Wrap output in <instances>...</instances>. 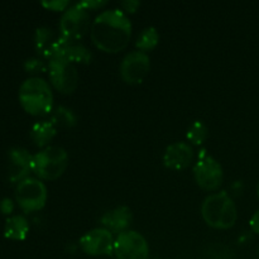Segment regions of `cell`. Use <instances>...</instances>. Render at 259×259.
Instances as JSON below:
<instances>
[{
	"mask_svg": "<svg viewBox=\"0 0 259 259\" xmlns=\"http://www.w3.org/2000/svg\"><path fill=\"white\" fill-rule=\"evenodd\" d=\"M94 45L106 53H118L128 46L132 37V23L120 9L101 12L90 27Z\"/></svg>",
	"mask_w": 259,
	"mask_h": 259,
	"instance_id": "cell-1",
	"label": "cell"
},
{
	"mask_svg": "<svg viewBox=\"0 0 259 259\" xmlns=\"http://www.w3.org/2000/svg\"><path fill=\"white\" fill-rule=\"evenodd\" d=\"M19 103L30 115L42 116L52 113L53 93L50 83L42 77L33 76L23 81L19 88Z\"/></svg>",
	"mask_w": 259,
	"mask_h": 259,
	"instance_id": "cell-2",
	"label": "cell"
},
{
	"mask_svg": "<svg viewBox=\"0 0 259 259\" xmlns=\"http://www.w3.org/2000/svg\"><path fill=\"white\" fill-rule=\"evenodd\" d=\"M201 217L209 227L215 229H229L238 219L235 202L225 191L217 192L204 200Z\"/></svg>",
	"mask_w": 259,
	"mask_h": 259,
	"instance_id": "cell-3",
	"label": "cell"
},
{
	"mask_svg": "<svg viewBox=\"0 0 259 259\" xmlns=\"http://www.w3.org/2000/svg\"><path fill=\"white\" fill-rule=\"evenodd\" d=\"M68 166V154L65 148L50 146L33 156L32 172L39 180L55 181L63 175Z\"/></svg>",
	"mask_w": 259,
	"mask_h": 259,
	"instance_id": "cell-4",
	"label": "cell"
},
{
	"mask_svg": "<svg viewBox=\"0 0 259 259\" xmlns=\"http://www.w3.org/2000/svg\"><path fill=\"white\" fill-rule=\"evenodd\" d=\"M15 201L24 212L39 211L47 202V187L35 177H27L15 187Z\"/></svg>",
	"mask_w": 259,
	"mask_h": 259,
	"instance_id": "cell-5",
	"label": "cell"
},
{
	"mask_svg": "<svg viewBox=\"0 0 259 259\" xmlns=\"http://www.w3.org/2000/svg\"><path fill=\"white\" fill-rule=\"evenodd\" d=\"M90 14L89 10L80 7L78 3L70 5L63 12L60 19V35L66 39L80 40L90 30Z\"/></svg>",
	"mask_w": 259,
	"mask_h": 259,
	"instance_id": "cell-6",
	"label": "cell"
},
{
	"mask_svg": "<svg viewBox=\"0 0 259 259\" xmlns=\"http://www.w3.org/2000/svg\"><path fill=\"white\" fill-rule=\"evenodd\" d=\"M51 83L62 94H71L78 85V72L75 63L61 57H52L47 63Z\"/></svg>",
	"mask_w": 259,
	"mask_h": 259,
	"instance_id": "cell-7",
	"label": "cell"
},
{
	"mask_svg": "<svg viewBox=\"0 0 259 259\" xmlns=\"http://www.w3.org/2000/svg\"><path fill=\"white\" fill-rule=\"evenodd\" d=\"M114 254L116 259H148V243L141 233L126 230L115 238Z\"/></svg>",
	"mask_w": 259,
	"mask_h": 259,
	"instance_id": "cell-8",
	"label": "cell"
},
{
	"mask_svg": "<svg viewBox=\"0 0 259 259\" xmlns=\"http://www.w3.org/2000/svg\"><path fill=\"white\" fill-rule=\"evenodd\" d=\"M194 177L196 184L206 191H215L219 189L224 180L223 167L214 157L204 153L194 166Z\"/></svg>",
	"mask_w": 259,
	"mask_h": 259,
	"instance_id": "cell-9",
	"label": "cell"
},
{
	"mask_svg": "<svg viewBox=\"0 0 259 259\" xmlns=\"http://www.w3.org/2000/svg\"><path fill=\"white\" fill-rule=\"evenodd\" d=\"M151 68L149 56L143 51H132L120 63V77L129 85L141 83Z\"/></svg>",
	"mask_w": 259,
	"mask_h": 259,
	"instance_id": "cell-10",
	"label": "cell"
},
{
	"mask_svg": "<svg viewBox=\"0 0 259 259\" xmlns=\"http://www.w3.org/2000/svg\"><path fill=\"white\" fill-rule=\"evenodd\" d=\"M113 233L105 228H95L85 233L80 239V247L86 254L99 257V255H110L114 253Z\"/></svg>",
	"mask_w": 259,
	"mask_h": 259,
	"instance_id": "cell-11",
	"label": "cell"
},
{
	"mask_svg": "<svg viewBox=\"0 0 259 259\" xmlns=\"http://www.w3.org/2000/svg\"><path fill=\"white\" fill-rule=\"evenodd\" d=\"M52 57H61L70 61L72 63H81V65H88L91 62V53L80 40L66 39L60 35L56 42L55 50H53ZM48 58V60H50ZM47 60V61H48Z\"/></svg>",
	"mask_w": 259,
	"mask_h": 259,
	"instance_id": "cell-12",
	"label": "cell"
},
{
	"mask_svg": "<svg viewBox=\"0 0 259 259\" xmlns=\"http://www.w3.org/2000/svg\"><path fill=\"white\" fill-rule=\"evenodd\" d=\"M194 161L192 147L186 142H175L169 144L163 154V164L169 169L181 171L187 168Z\"/></svg>",
	"mask_w": 259,
	"mask_h": 259,
	"instance_id": "cell-13",
	"label": "cell"
},
{
	"mask_svg": "<svg viewBox=\"0 0 259 259\" xmlns=\"http://www.w3.org/2000/svg\"><path fill=\"white\" fill-rule=\"evenodd\" d=\"M9 158V180L12 182H20L29 177L32 172L33 156L23 147H14L8 153Z\"/></svg>",
	"mask_w": 259,
	"mask_h": 259,
	"instance_id": "cell-14",
	"label": "cell"
},
{
	"mask_svg": "<svg viewBox=\"0 0 259 259\" xmlns=\"http://www.w3.org/2000/svg\"><path fill=\"white\" fill-rule=\"evenodd\" d=\"M133 214L128 206H118L113 210H109L101 218V224L109 232L121 234L126 232L131 227Z\"/></svg>",
	"mask_w": 259,
	"mask_h": 259,
	"instance_id": "cell-15",
	"label": "cell"
},
{
	"mask_svg": "<svg viewBox=\"0 0 259 259\" xmlns=\"http://www.w3.org/2000/svg\"><path fill=\"white\" fill-rule=\"evenodd\" d=\"M30 139L39 148L47 146L57 134V126L51 120H39L30 128Z\"/></svg>",
	"mask_w": 259,
	"mask_h": 259,
	"instance_id": "cell-16",
	"label": "cell"
},
{
	"mask_svg": "<svg viewBox=\"0 0 259 259\" xmlns=\"http://www.w3.org/2000/svg\"><path fill=\"white\" fill-rule=\"evenodd\" d=\"M58 37H56L52 29L48 27H39L35 29L34 33V46L37 52L42 56L43 58L48 60L52 56L53 50H55L56 42Z\"/></svg>",
	"mask_w": 259,
	"mask_h": 259,
	"instance_id": "cell-17",
	"label": "cell"
},
{
	"mask_svg": "<svg viewBox=\"0 0 259 259\" xmlns=\"http://www.w3.org/2000/svg\"><path fill=\"white\" fill-rule=\"evenodd\" d=\"M29 233V223L23 215H12L4 225V237L12 240H24Z\"/></svg>",
	"mask_w": 259,
	"mask_h": 259,
	"instance_id": "cell-18",
	"label": "cell"
},
{
	"mask_svg": "<svg viewBox=\"0 0 259 259\" xmlns=\"http://www.w3.org/2000/svg\"><path fill=\"white\" fill-rule=\"evenodd\" d=\"M50 120L57 128H72L77 124V116L70 108L61 105L53 109Z\"/></svg>",
	"mask_w": 259,
	"mask_h": 259,
	"instance_id": "cell-19",
	"label": "cell"
},
{
	"mask_svg": "<svg viewBox=\"0 0 259 259\" xmlns=\"http://www.w3.org/2000/svg\"><path fill=\"white\" fill-rule=\"evenodd\" d=\"M159 40V34L158 30L154 27H147L146 29H143V32L139 34L138 39H137L136 46L139 51H151L158 45Z\"/></svg>",
	"mask_w": 259,
	"mask_h": 259,
	"instance_id": "cell-20",
	"label": "cell"
},
{
	"mask_svg": "<svg viewBox=\"0 0 259 259\" xmlns=\"http://www.w3.org/2000/svg\"><path fill=\"white\" fill-rule=\"evenodd\" d=\"M207 136H209V129H207L206 124L201 120H196L189 126L187 129V141L195 146H201L205 141H206Z\"/></svg>",
	"mask_w": 259,
	"mask_h": 259,
	"instance_id": "cell-21",
	"label": "cell"
},
{
	"mask_svg": "<svg viewBox=\"0 0 259 259\" xmlns=\"http://www.w3.org/2000/svg\"><path fill=\"white\" fill-rule=\"evenodd\" d=\"M47 66L43 62L42 58L39 57H30L28 60H25L24 62V70L28 73H32V75H37V73L45 72Z\"/></svg>",
	"mask_w": 259,
	"mask_h": 259,
	"instance_id": "cell-22",
	"label": "cell"
},
{
	"mask_svg": "<svg viewBox=\"0 0 259 259\" xmlns=\"http://www.w3.org/2000/svg\"><path fill=\"white\" fill-rule=\"evenodd\" d=\"M42 5L48 10H53V12H65L68 7H70V2L68 0H51V2H42Z\"/></svg>",
	"mask_w": 259,
	"mask_h": 259,
	"instance_id": "cell-23",
	"label": "cell"
},
{
	"mask_svg": "<svg viewBox=\"0 0 259 259\" xmlns=\"http://www.w3.org/2000/svg\"><path fill=\"white\" fill-rule=\"evenodd\" d=\"M105 4V0H83V2H78V5L85 8L86 10H96L99 8H103Z\"/></svg>",
	"mask_w": 259,
	"mask_h": 259,
	"instance_id": "cell-24",
	"label": "cell"
},
{
	"mask_svg": "<svg viewBox=\"0 0 259 259\" xmlns=\"http://www.w3.org/2000/svg\"><path fill=\"white\" fill-rule=\"evenodd\" d=\"M14 210V202H13L12 199L9 197H4L0 201V211L4 215H10Z\"/></svg>",
	"mask_w": 259,
	"mask_h": 259,
	"instance_id": "cell-25",
	"label": "cell"
},
{
	"mask_svg": "<svg viewBox=\"0 0 259 259\" xmlns=\"http://www.w3.org/2000/svg\"><path fill=\"white\" fill-rule=\"evenodd\" d=\"M139 5H141V2H137V0H124L120 3V7L124 13H134L138 9Z\"/></svg>",
	"mask_w": 259,
	"mask_h": 259,
	"instance_id": "cell-26",
	"label": "cell"
},
{
	"mask_svg": "<svg viewBox=\"0 0 259 259\" xmlns=\"http://www.w3.org/2000/svg\"><path fill=\"white\" fill-rule=\"evenodd\" d=\"M249 225H250V229H252L253 232L259 234V210L258 211H255L254 214H253V217L250 218Z\"/></svg>",
	"mask_w": 259,
	"mask_h": 259,
	"instance_id": "cell-27",
	"label": "cell"
},
{
	"mask_svg": "<svg viewBox=\"0 0 259 259\" xmlns=\"http://www.w3.org/2000/svg\"><path fill=\"white\" fill-rule=\"evenodd\" d=\"M257 195H258V197H259V182H258V186H257Z\"/></svg>",
	"mask_w": 259,
	"mask_h": 259,
	"instance_id": "cell-28",
	"label": "cell"
}]
</instances>
